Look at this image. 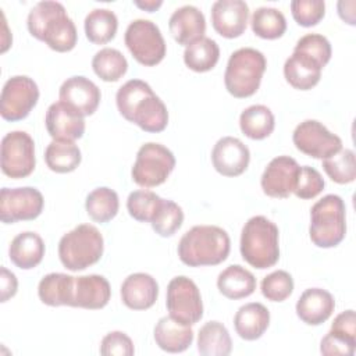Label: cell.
Returning <instances> with one entry per match:
<instances>
[{
  "label": "cell",
  "instance_id": "6da1fadb",
  "mask_svg": "<svg viewBox=\"0 0 356 356\" xmlns=\"http://www.w3.org/2000/svg\"><path fill=\"white\" fill-rule=\"evenodd\" d=\"M120 114L140 129L157 134L168 124V111L163 100L142 79L127 81L115 95Z\"/></svg>",
  "mask_w": 356,
  "mask_h": 356
},
{
  "label": "cell",
  "instance_id": "7a4b0ae2",
  "mask_svg": "<svg viewBox=\"0 0 356 356\" xmlns=\"http://www.w3.org/2000/svg\"><path fill=\"white\" fill-rule=\"evenodd\" d=\"M29 33L44 42L51 50L64 53L75 47L78 33L74 21L58 1H39L28 14Z\"/></svg>",
  "mask_w": 356,
  "mask_h": 356
},
{
  "label": "cell",
  "instance_id": "3957f363",
  "mask_svg": "<svg viewBox=\"0 0 356 356\" xmlns=\"http://www.w3.org/2000/svg\"><path fill=\"white\" fill-rule=\"evenodd\" d=\"M231 250V241L225 229L217 225H195L186 231L178 243V257L189 267L217 266Z\"/></svg>",
  "mask_w": 356,
  "mask_h": 356
},
{
  "label": "cell",
  "instance_id": "277c9868",
  "mask_svg": "<svg viewBox=\"0 0 356 356\" xmlns=\"http://www.w3.org/2000/svg\"><path fill=\"white\" fill-rule=\"evenodd\" d=\"M278 227L264 216L249 218L241 232V254L254 268L273 267L280 259Z\"/></svg>",
  "mask_w": 356,
  "mask_h": 356
},
{
  "label": "cell",
  "instance_id": "5b68a950",
  "mask_svg": "<svg viewBox=\"0 0 356 356\" xmlns=\"http://www.w3.org/2000/svg\"><path fill=\"white\" fill-rule=\"evenodd\" d=\"M346 234V209L341 196L325 195L310 209L309 235L318 248L339 245Z\"/></svg>",
  "mask_w": 356,
  "mask_h": 356
},
{
  "label": "cell",
  "instance_id": "8992f818",
  "mask_svg": "<svg viewBox=\"0 0 356 356\" xmlns=\"http://www.w3.org/2000/svg\"><path fill=\"white\" fill-rule=\"evenodd\" d=\"M267 61L261 51L253 47L235 50L227 63L224 83L227 90L238 99L254 95L260 86Z\"/></svg>",
  "mask_w": 356,
  "mask_h": 356
},
{
  "label": "cell",
  "instance_id": "52a82bcc",
  "mask_svg": "<svg viewBox=\"0 0 356 356\" xmlns=\"http://www.w3.org/2000/svg\"><path fill=\"white\" fill-rule=\"evenodd\" d=\"M104 241L100 231L92 224H81L61 236L58 257L71 271H81L97 263L103 256Z\"/></svg>",
  "mask_w": 356,
  "mask_h": 356
},
{
  "label": "cell",
  "instance_id": "ba28073f",
  "mask_svg": "<svg viewBox=\"0 0 356 356\" xmlns=\"http://www.w3.org/2000/svg\"><path fill=\"white\" fill-rule=\"evenodd\" d=\"M174 167L175 157L170 149L156 142H147L139 147L131 175L139 186L153 188L165 182Z\"/></svg>",
  "mask_w": 356,
  "mask_h": 356
},
{
  "label": "cell",
  "instance_id": "9c48e42d",
  "mask_svg": "<svg viewBox=\"0 0 356 356\" xmlns=\"http://www.w3.org/2000/svg\"><path fill=\"white\" fill-rule=\"evenodd\" d=\"M132 57L146 67L159 64L165 56V42L159 26L150 19L132 21L124 36Z\"/></svg>",
  "mask_w": 356,
  "mask_h": 356
},
{
  "label": "cell",
  "instance_id": "30bf717a",
  "mask_svg": "<svg viewBox=\"0 0 356 356\" xmlns=\"http://www.w3.org/2000/svg\"><path fill=\"white\" fill-rule=\"evenodd\" d=\"M1 171L14 179L28 177L36 164L35 142L25 131H11L1 139Z\"/></svg>",
  "mask_w": 356,
  "mask_h": 356
},
{
  "label": "cell",
  "instance_id": "8fae6325",
  "mask_svg": "<svg viewBox=\"0 0 356 356\" xmlns=\"http://www.w3.org/2000/svg\"><path fill=\"white\" fill-rule=\"evenodd\" d=\"M165 306L174 320L186 325H193L203 317L200 291L197 285L185 275L174 277L168 282Z\"/></svg>",
  "mask_w": 356,
  "mask_h": 356
},
{
  "label": "cell",
  "instance_id": "7c38bea8",
  "mask_svg": "<svg viewBox=\"0 0 356 356\" xmlns=\"http://www.w3.org/2000/svg\"><path fill=\"white\" fill-rule=\"evenodd\" d=\"M39 100L36 82L26 75H15L6 81L0 96V114L6 121L28 117Z\"/></svg>",
  "mask_w": 356,
  "mask_h": 356
},
{
  "label": "cell",
  "instance_id": "4fadbf2b",
  "mask_svg": "<svg viewBox=\"0 0 356 356\" xmlns=\"http://www.w3.org/2000/svg\"><path fill=\"white\" fill-rule=\"evenodd\" d=\"M43 204V196L36 188H3L0 192V220L6 224L35 220L40 216Z\"/></svg>",
  "mask_w": 356,
  "mask_h": 356
},
{
  "label": "cell",
  "instance_id": "5bb4252c",
  "mask_svg": "<svg viewBox=\"0 0 356 356\" xmlns=\"http://www.w3.org/2000/svg\"><path fill=\"white\" fill-rule=\"evenodd\" d=\"M296 149L313 159H327L342 149V140L338 135L330 132L317 120H305L292 135Z\"/></svg>",
  "mask_w": 356,
  "mask_h": 356
},
{
  "label": "cell",
  "instance_id": "9a60e30c",
  "mask_svg": "<svg viewBox=\"0 0 356 356\" xmlns=\"http://www.w3.org/2000/svg\"><path fill=\"white\" fill-rule=\"evenodd\" d=\"M300 165L289 156L274 157L266 167L260 185L263 192L270 197L285 199L293 193Z\"/></svg>",
  "mask_w": 356,
  "mask_h": 356
},
{
  "label": "cell",
  "instance_id": "2e32d148",
  "mask_svg": "<svg viewBox=\"0 0 356 356\" xmlns=\"http://www.w3.org/2000/svg\"><path fill=\"white\" fill-rule=\"evenodd\" d=\"M63 104L81 117L92 115L100 103L102 93L95 82L82 75L67 78L58 90Z\"/></svg>",
  "mask_w": 356,
  "mask_h": 356
},
{
  "label": "cell",
  "instance_id": "e0dca14e",
  "mask_svg": "<svg viewBox=\"0 0 356 356\" xmlns=\"http://www.w3.org/2000/svg\"><path fill=\"white\" fill-rule=\"evenodd\" d=\"M250 161L248 146L238 138L224 136L211 150V163L217 172L224 177H238L246 171Z\"/></svg>",
  "mask_w": 356,
  "mask_h": 356
},
{
  "label": "cell",
  "instance_id": "ac0fdd59",
  "mask_svg": "<svg viewBox=\"0 0 356 356\" xmlns=\"http://www.w3.org/2000/svg\"><path fill=\"white\" fill-rule=\"evenodd\" d=\"M249 7L242 0H217L211 6L214 31L227 39L241 36L248 25Z\"/></svg>",
  "mask_w": 356,
  "mask_h": 356
},
{
  "label": "cell",
  "instance_id": "d6986e66",
  "mask_svg": "<svg viewBox=\"0 0 356 356\" xmlns=\"http://www.w3.org/2000/svg\"><path fill=\"white\" fill-rule=\"evenodd\" d=\"M111 298V286L107 278L99 274L81 275L74 278L72 307L103 309Z\"/></svg>",
  "mask_w": 356,
  "mask_h": 356
},
{
  "label": "cell",
  "instance_id": "ffe728a7",
  "mask_svg": "<svg viewBox=\"0 0 356 356\" xmlns=\"http://www.w3.org/2000/svg\"><path fill=\"white\" fill-rule=\"evenodd\" d=\"M170 33L178 44L189 46L204 38L206 19L203 13L195 6H182L177 8L168 19Z\"/></svg>",
  "mask_w": 356,
  "mask_h": 356
},
{
  "label": "cell",
  "instance_id": "44dd1931",
  "mask_svg": "<svg viewBox=\"0 0 356 356\" xmlns=\"http://www.w3.org/2000/svg\"><path fill=\"white\" fill-rule=\"evenodd\" d=\"M44 124L49 135L57 140H76L83 136L85 120L61 102L50 104Z\"/></svg>",
  "mask_w": 356,
  "mask_h": 356
},
{
  "label": "cell",
  "instance_id": "7402d4cb",
  "mask_svg": "<svg viewBox=\"0 0 356 356\" xmlns=\"http://www.w3.org/2000/svg\"><path fill=\"white\" fill-rule=\"evenodd\" d=\"M159 296L157 281L146 273L128 275L121 285V300L132 310H146L152 307Z\"/></svg>",
  "mask_w": 356,
  "mask_h": 356
},
{
  "label": "cell",
  "instance_id": "603a6c76",
  "mask_svg": "<svg viewBox=\"0 0 356 356\" xmlns=\"http://www.w3.org/2000/svg\"><path fill=\"white\" fill-rule=\"evenodd\" d=\"M334 309V296L321 288L306 289L296 302V314L307 325L323 324L331 317Z\"/></svg>",
  "mask_w": 356,
  "mask_h": 356
},
{
  "label": "cell",
  "instance_id": "cb8c5ba5",
  "mask_svg": "<svg viewBox=\"0 0 356 356\" xmlns=\"http://www.w3.org/2000/svg\"><path fill=\"white\" fill-rule=\"evenodd\" d=\"M323 65L310 56L295 51L284 64V76L286 82L299 90H309L314 88L321 78Z\"/></svg>",
  "mask_w": 356,
  "mask_h": 356
},
{
  "label": "cell",
  "instance_id": "d4e9b609",
  "mask_svg": "<svg viewBox=\"0 0 356 356\" xmlns=\"http://www.w3.org/2000/svg\"><path fill=\"white\" fill-rule=\"evenodd\" d=\"M153 334L159 348L168 353L184 352L193 342V331L191 325L182 324L171 316L161 317L157 321Z\"/></svg>",
  "mask_w": 356,
  "mask_h": 356
},
{
  "label": "cell",
  "instance_id": "484cf974",
  "mask_svg": "<svg viewBox=\"0 0 356 356\" xmlns=\"http://www.w3.org/2000/svg\"><path fill=\"white\" fill-rule=\"evenodd\" d=\"M268 324L270 312L259 302H250L241 306L234 317L235 331L245 341L259 339L268 328Z\"/></svg>",
  "mask_w": 356,
  "mask_h": 356
},
{
  "label": "cell",
  "instance_id": "4316f807",
  "mask_svg": "<svg viewBox=\"0 0 356 356\" xmlns=\"http://www.w3.org/2000/svg\"><path fill=\"white\" fill-rule=\"evenodd\" d=\"M8 256L18 268L31 270L42 261L44 256V242L36 232H21L11 241Z\"/></svg>",
  "mask_w": 356,
  "mask_h": 356
},
{
  "label": "cell",
  "instance_id": "83f0119b",
  "mask_svg": "<svg viewBox=\"0 0 356 356\" xmlns=\"http://www.w3.org/2000/svg\"><path fill=\"white\" fill-rule=\"evenodd\" d=\"M218 291L228 299H242L250 296L256 289L254 275L239 264L228 266L218 274Z\"/></svg>",
  "mask_w": 356,
  "mask_h": 356
},
{
  "label": "cell",
  "instance_id": "f1b7e54d",
  "mask_svg": "<svg viewBox=\"0 0 356 356\" xmlns=\"http://www.w3.org/2000/svg\"><path fill=\"white\" fill-rule=\"evenodd\" d=\"M74 278L63 273L44 275L38 285L39 299L47 306H71Z\"/></svg>",
  "mask_w": 356,
  "mask_h": 356
},
{
  "label": "cell",
  "instance_id": "f546056e",
  "mask_svg": "<svg viewBox=\"0 0 356 356\" xmlns=\"http://www.w3.org/2000/svg\"><path fill=\"white\" fill-rule=\"evenodd\" d=\"M197 350L203 356H227L232 350L228 330L220 321H207L197 334Z\"/></svg>",
  "mask_w": 356,
  "mask_h": 356
},
{
  "label": "cell",
  "instance_id": "4dcf8cb0",
  "mask_svg": "<svg viewBox=\"0 0 356 356\" xmlns=\"http://www.w3.org/2000/svg\"><path fill=\"white\" fill-rule=\"evenodd\" d=\"M239 127L243 135L250 139L261 140L271 135L275 127L273 111L263 104H253L245 108L239 117Z\"/></svg>",
  "mask_w": 356,
  "mask_h": 356
},
{
  "label": "cell",
  "instance_id": "1f68e13d",
  "mask_svg": "<svg viewBox=\"0 0 356 356\" xmlns=\"http://www.w3.org/2000/svg\"><path fill=\"white\" fill-rule=\"evenodd\" d=\"M81 150L72 140L53 139L44 150L46 165L58 174L74 171L81 164Z\"/></svg>",
  "mask_w": 356,
  "mask_h": 356
},
{
  "label": "cell",
  "instance_id": "d6a6232c",
  "mask_svg": "<svg viewBox=\"0 0 356 356\" xmlns=\"http://www.w3.org/2000/svg\"><path fill=\"white\" fill-rule=\"evenodd\" d=\"M85 35L95 44H104L114 39L118 28V19L114 11L108 8L92 10L83 22Z\"/></svg>",
  "mask_w": 356,
  "mask_h": 356
},
{
  "label": "cell",
  "instance_id": "836d02e7",
  "mask_svg": "<svg viewBox=\"0 0 356 356\" xmlns=\"http://www.w3.org/2000/svg\"><path fill=\"white\" fill-rule=\"evenodd\" d=\"M218 58L220 47L217 42L206 36L186 46L184 51L185 65L195 72H206L213 70Z\"/></svg>",
  "mask_w": 356,
  "mask_h": 356
},
{
  "label": "cell",
  "instance_id": "e575fe53",
  "mask_svg": "<svg viewBox=\"0 0 356 356\" xmlns=\"http://www.w3.org/2000/svg\"><path fill=\"white\" fill-rule=\"evenodd\" d=\"M88 216L96 222H107L113 220L120 209V200L115 191L107 186H99L93 189L85 202Z\"/></svg>",
  "mask_w": 356,
  "mask_h": 356
},
{
  "label": "cell",
  "instance_id": "d590c367",
  "mask_svg": "<svg viewBox=\"0 0 356 356\" xmlns=\"http://www.w3.org/2000/svg\"><path fill=\"white\" fill-rule=\"evenodd\" d=\"M92 68L102 81L117 82L125 75L128 70V61L120 50L104 47L93 56Z\"/></svg>",
  "mask_w": 356,
  "mask_h": 356
},
{
  "label": "cell",
  "instance_id": "8d00e7d4",
  "mask_svg": "<svg viewBox=\"0 0 356 356\" xmlns=\"http://www.w3.org/2000/svg\"><path fill=\"white\" fill-rule=\"evenodd\" d=\"M252 31L263 39H278L286 31L284 14L274 7H259L250 19Z\"/></svg>",
  "mask_w": 356,
  "mask_h": 356
},
{
  "label": "cell",
  "instance_id": "74e56055",
  "mask_svg": "<svg viewBox=\"0 0 356 356\" xmlns=\"http://www.w3.org/2000/svg\"><path fill=\"white\" fill-rule=\"evenodd\" d=\"M325 174L337 184H350L356 178L355 153L350 149H341L332 156L323 159Z\"/></svg>",
  "mask_w": 356,
  "mask_h": 356
},
{
  "label": "cell",
  "instance_id": "f35d334b",
  "mask_svg": "<svg viewBox=\"0 0 356 356\" xmlns=\"http://www.w3.org/2000/svg\"><path fill=\"white\" fill-rule=\"evenodd\" d=\"M184 222L181 206L168 199H161L150 224L160 236H172Z\"/></svg>",
  "mask_w": 356,
  "mask_h": 356
},
{
  "label": "cell",
  "instance_id": "ab89813d",
  "mask_svg": "<svg viewBox=\"0 0 356 356\" xmlns=\"http://www.w3.org/2000/svg\"><path fill=\"white\" fill-rule=\"evenodd\" d=\"M163 197L152 191L139 189L129 193L127 199V209L132 218L140 222H150Z\"/></svg>",
  "mask_w": 356,
  "mask_h": 356
},
{
  "label": "cell",
  "instance_id": "60d3db41",
  "mask_svg": "<svg viewBox=\"0 0 356 356\" xmlns=\"http://www.w3.org/2000/svg\"><path fill=\"white\" fill-rule=\"evenodd\" d=\"M260 289L266 299L271 302H284L293 291V278L288 271L277 270L263 278Z\"/></svg>",
  "mask_w": 356,
  "mask_h": 356
},
{
  "label": "cell",
  "instance_id": "b9f144b4",
  "mask_svg": "<svg viewBox=\"0 0 356 356\" xmlns=\"http://www.w3.org/2000/svg\"><path fill=\"white\" fill-rule=\"evenodd\" d=\"M293 50L310 56L317 63H320L323 67L327 65V63L331 58V53H332L330 40L320 33H307V35L302 36L296 42Z\"/></svg>",
  "mask_w": 356,
  "mask_h": 356
},
{
  "label": "cell",
  "instance_id": "7bdbcfd3",
  "mask_svg": "<svg viewBox=\"0 0 356 356\" xmlns=\"http://www.w3.org/2000/svg\"><path fill=\"white\" fill-rule=\"evenodd\" d=\"M291 13L300 26H314L325 14V3L323 0H293L291 3Z\"/></svg>",
  "mask_w": 356,
  "mask_h": 356
},
{
  "label": "cell",
  "instance_id": "ee69618b",
  "mask_svg": "<svg viewBox=\"0 0 356 356\" xmlns=\"http://www.w3.org/2000/svg\"><path fill=\"white\" fill-rule=\"evenodd\" d=\"M324 179L321 174L309 165L300 167L298 182L293 193L300 199H313L324 189Z\"/></svg>",
  "mask_w": 356,
  "mask_h": 356
},
{
  "label": "cell",
  "instance_id": "f6af8a7d",
  "mask_svg": "<svg viewBox=\"0 0 356 356\" xmlns=\"http://www.w3.org/2000/svg\"><path fill=\"white\" fill-rule=\"evenodd\" d=\"M100 353L104 356H132L135 353L132 339L122 331H111L100 342Z\"/></svg>",
  "mask_w": 356,
  "mask_h": 356
},
{
  "label": "cell",
  "instance_id": "bcb514c9",
  "mask_svg": "<svg viewBox=\"0 0 356 356\" xmlns=\"http://www.w3.org/2000/svg\"><path fill=\"white\" fill-rule=\"evenodd\" d=\"M355 349H356V342L338 337L330 331L320 342V352L327 356H332V355L353 356Z\"/></svg>",
  "mask_w": 356,
  "mask_h": 356
},
{
  "label": "cell",
  "instance_id": "7dc6e473",
  "mask_svg": "<svg viewBox=\"0 0 356 356\" xmlns=\"http://www.w3.org/2000/svg\"><path fill=\"white\" fill-rule=\"evenodd\" d=\"M330 332L342 337L345 339H349L352 342H356V314L355 310L349 309L342 313H339L332 324Z\"/></svg>",
  "mask_w": 356,
  "mask_h": 356
},
{
  "label": "cell",
  "instance_id": "c3c4849f",
  "mask_svg": "<svg viewBox=\"0 0 356 356\" xmlns=\"http://www.w3.org/2000/svg\"><path fill=\"white\" fill-rule=\"evenodd\" d=\"M1 302H7L10 298H13L17 293L18 289V281L14 273L8 271L6 267H1Z\"/></svg>",
  "mask_w": 356,
  "mask_h": 356
},
{
  "label": "cell",
  "instance_id": "681fc988",
  "mask_svg": "<svg viewBox=\"0 0 356 356\" xmlns=\"http://www.w3.org/2000/svg\"><path fill=\"white\" fill-rule=\"evenodd\" d=\"M350 1H352V0H349V1H345V0L338 1V14H339V17H341L345 22H348L349 25H355V24H356L355 11H353L355 8L348 10V7H349Z\"/></svg>",
  "mask_w": 356,
  "mask_h": 356
},
{
  "label": "cell",
  "instance_id": "f907efd6",
  "mask_svg": "<svg viewBox=\"0 0 356 356\" xmlns=\"http://www.w3.org/2000/svg\"><path fill=\"white\" fill-rule=\"evenodd\" d=\"M163 4L161 0H145V1H135V6L145 10V11H149V13H153L156 11L160 6Z\"/></svg>",
  "mask_w": 356,
  "mask_h": 356
}]
</instances>
